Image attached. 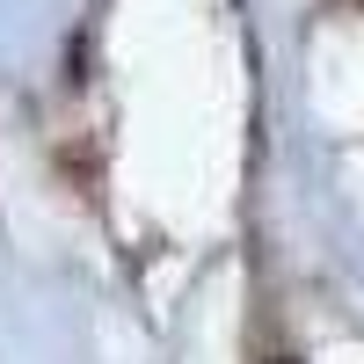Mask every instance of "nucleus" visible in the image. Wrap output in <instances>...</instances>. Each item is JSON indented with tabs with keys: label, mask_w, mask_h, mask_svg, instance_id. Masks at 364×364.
Segmentation results:
<instances>
[{
	"label": "nucleus",
	"mask_w": 364,
	"mask_h": 364,
	"mask_svg": "<svg viewBox=\"0 0 364 364\" xmlns=\"http://www.w3.org/2000/svg\"><path fill=\"white\" fill-rule=\"evenodd\" d=\"M269 364H291V357H269Z\"/></svg>",
	"instance_id": "obj_1"
}]
</instances>
